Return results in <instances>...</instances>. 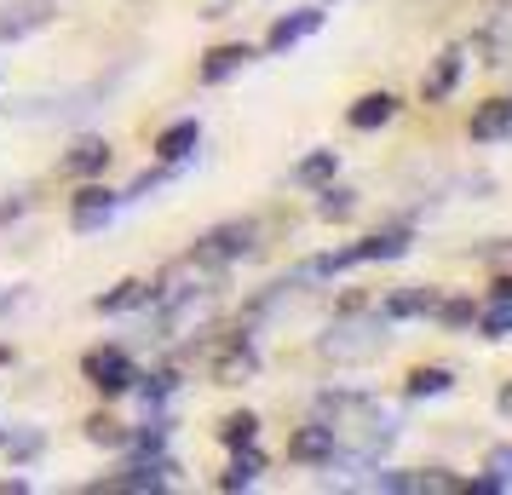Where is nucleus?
Returning a JSON list of instances; mask_svg holds the SVG:
<instances>
[{
    "instance_id": "obj_1",
    "label": "nucleus",
    "mask_w": 512,
    "mask_h": 495,
    "mask_svg": "<svg viewBox=\"0 0 512 495\" xmlns=\"http://www.w3.org/2000/svg\"><path fill=\"white\" fill-rule=\"evenodd\" d=\"M305 415L334 432V444H340L334 467L363 472L374 461H386L397 449V438H403V415H397L392 403H380L374 392H357V386H323V392H311Z\"/></svg>"
},
{
    "instance_id": "obj_2",
    "label": "nucleus",
    "mask_w": 512,
    "mask_h": 495,
    "mask_svg": "<svg viewBox=\"0 0 512 495\" xmlns=\"http://www.w3.org/2000/svg\"><path fill=\"white\" fill-rule=\"evenodd\" d=\"M392 346V323L374 306H346L334 311L317 334V357L334 363V369H357V363H374V357Z\"/></svg>"
},
{
    "instance_id": "obj_3",
    "label": "nucleus",
    "mask_w": 512,
    "mask_h": 495,
    "mask_svg": "<svg viewBox=\"0 0 512 495\" xmlns=\"http://www.w3.org/2000/svg\"><path fill=\"white\" fill-rule=\"evenodd\" d=\"M190 254L213 271H236V265H248L265 254V219L259 213H236V219H219L208 231L190 242Z\"/></svg>"
},
{
    "instance_id": "obj_4",
    "label": "nucleus",
    "mask_w": 512,
    "mask_h": 495,
    "mask_svg": "<svg viewBox=\"0 0 512 495\" xmlns=\"http://www.w3.org/2000/svg\"><path fill=\"white\" fill-rule=\"evenodd\" d=\"M179 455L167 449V455H150V461H139V455H121L116 472H98V478H87V495H167L173 484H179Z\"/></svg>"
},
{
    "instance_id": "obj_5",
    "label": "nucleus",
    "mask_w": 512,
    "mask_h": 495,
    "mask_svg": "<svg viewBox=\"0 0 512 495\" xmlns=\"http://www.w3.org/2000/svg\"><path fill=\"white\" fill-rule=\"evenodd\" d=\"M139 357H133V346L127 340H98V346H87L81 352V380H87V392L104 403H116L133 392V380H139Z\"/></svg>"
},
{
    "instance_id": "obj_6",
    "label": "nucleus",
    "mask_w": 512,
    "mask_h": 495,
    "mask_svg": "<svg viewBox=\"0 0 512 495\" xmlns=\"http://www.w3.org/2000/svg\"><path fill=\"white\" fill-rule=\"evenodd\" d=\"M259 369H265V357H259L254 323H236V329H225L219 340H208V375H213V386H248Z\"/></svg>"
},
{
    "instance_id": "obj_7",
    "label": "nucleus",
    "mask_w": 512,
    "mask_h": 495,
    "mask_svg": "<svg viewBox=\"0 0 512 495\" xmlns=\"http://www.w3.org/2000/svg\"><path fill=\"white\" fill-rule=\"evenodd\" d=\"M127 208L121 202L116 185H104V179H75V190L64 196V213H70V231L75 236H104L116 225V213Z\"/></svg>"
},
{
    "instance_id": "obj_8",
    "label": "nucleus",
    "mask_w": 512,
    "mask_h": 495,
    "mask_svg": "<svg viewBox=\"0 0 512 495\" xmlns=\"http://www.w3.org/2000/svg\"><path fill=\"white\" fill-rule=\"evenodd\" d=\"M323 24H328V6H323V0L288 6V12H277V18L265 24V35H259V58H288V52L305 47V41H311Z\"/></svg>"
},
{
    "instance_id": "obj_9",
    "label": "nucleus",
    "mask_w": 512,
    "mask_h": 495,
    "mask_svg": "<svg viewBox=\"0 0 512 495\" xmlns=\"http://www.w3.org/2000/svg\"><path fill=\"white\" fill-rule=\"evenodd\" d=\"M351 265L363 271V265H397L415 254V219H392V225H380V231L357 236V242H346Z\"/></svg>"
},
{
    "instance_id": "obj_10",
    "label": "nucleus",
    "mask_w": 512,
    "mask_h": 495,
    "mask_svg": "<svg viewBox=\"0 0 512 495\" xmlns=\"http://www.w3.org/2000/svg\"><path fill=\"white\" fill-rule=\"evenodd\" d=\"M58 0H0V47H24L58 24Z\"/></svg>"
},
{
    "instance_id": "obj_11",
    "label": "nucleus",
    "mask_w": 512,
    "mask_h": 495,
    "mask_svg": "<svg viewBox=\"0 0 512 495\" xmlns=\"http://www.w3.org/2000/svg\"><path fill=\"white\" fill-rule=\"evenodd\" d=\"M461 81H466V41H449V47L426 64V75H420V104H426V110L449 104V98L461 93Z\"/></svg>"
},
{
    "instance_id": "obj_12",
    "label": "nucleus",
    "mask_w": 512,
    "mask_h": 495,
    "mask_svg": "<svg viewBox=\"0 0 512 495\" xmlns=\"http://www.w3.org/2000/svg\"><path fill=\"white\" fill-rule=\"evenodd\" d=\"M282 455L294 461V467H311V472H328L334 461H340V444H334V432H328L323 421H311L305 415L294 432H288V444H282Z\"/></svg>"
},
{
    "instance_id": "obj_13",
    "label": "nucleus",
    "mask_w": 512,
    "mask_h": 495,
    "mask_svg": "<svg viewBox=\"0 0 512 495\" xmlns=\"http://www.w3.org/2000/svg\"><path fill=\"white\" fill-rule=\"evenodd\" d=\"M438 294H443L438 283H403V288H386V294L374 300V311H380L392 329L397 323H426L432 306H438Z\"/></svg>"
},
{
    "instance_id": "obj_14",
    "label": "nucleus",
    "mask_w": 512,
    "mask_h": 495,
    "mask_svg": "<svg viewBox=\"0 0 512 495\" xmlns=\"http://www.w3.org/2000/svg\"><path fill=\"white\" fill-rule=\"evenodd\" d=\"M254 58H259V41H219V47H208L196 58V81H202V87H225V81H236Z\"/></svg>"
},
{
    "instance_id": "obj_15",
    "label": "nucleus",
    "mask_w": 512,
    "mask_h": 495,
    "mask_svg": "<svg viewBox=\"0 0 512 495\" xmlns=\"http://www.w3.org/2000/svg\"><path fill=\"white\" fill-rule=\"evenodd\" d=\"M202 150V116H179L167 121L162 133L150 139V162H167V167H190Z\"/></svg>"
},
{
    "instance_id": "obj_16",
    "label": "nucleus",
    "mask_w": 512,
    "mask_h": 495,
    "mask_svg": "<svg viewBox=\"0 0 512 495\" xmlns=\"http://www.w3.org/2000/svg\"><path fill=\"white\" fill-rule=\"evenodd\" d=\"M110 162H116V144L104 139V133H81V139L58 156V173H64V179H104Z\"/></svg>"
},
{
    "instance_id": "obj_17",
    "label": "nucleus",
    "mask_w": 512,
    "mask_h": 495,
    "mask_svg": "<svg viewBox=\"0 0 512 495\" xmlns=\"http://www.w3.org/2000/svg\"><path fill=\"white\" fill-rule=\"evenodd\" d=\"M403 116V98L392 87H369V93H357L346 104V127L351 133H380V127H392Z\"/></svg>"
},
{
    "instance_id": "obj_18",
    "label": "nucleus",
    "mask_w": 512,
    "mask_h": 495,
    "mask_svg": "<svg viewBox=\"0 0 512 495\" xmlns=\"http://www.w3.org/2000/svg\"><path fill=\"white\" fill-rule=\"evenodd\" d=\"M179 392H185V369H179V363H150V369H139V380H133L127 398H139L144 409H173Z\"/></svg>"
},
{
    "instance_id": "obj_19",
    "label": "nucleus",
    "mask_w": 512,
    "mask_h": 495,
    "mask_svg": "<svg viewBox=\"0 0 512 495\" xmlns=\"http://www.w3.org/2000/svg\"><path fill=\"white\" fill-rule=\"evenodd\" d=\"M512 139V98H484L466 116V144H507Z\"/></svg>"
},
{
    "instance_id": "obj_20",
    "label": "nucleus",
    "mask_w": 512,
    "mask_h": 495,
    "mask_svg": "<svg viewBox=\"0 0 512 495\" xmlns=\"http://www.w3.org/2000/svg\"><path fill=\"white\" fill-rule=\"evenodd\" d=\"M0 455H6L18 472H24V467H41V461H47V426H35V421L0 426Z\"/></svg>"
},
{
    "instance_id": "obj_21",
    "label": "nucleus",
    "mask_w": 512,
    "mask_h": 495,
    "mask_svg": "<svg viewBox=\"0 0 512 495\" xmlns=\"http://www.w3.org/2000/svg\"><path fill=\"white\" fill-rule=\"evenodd\" d=\"M265 467H271V455H265L259 444H242V449H231V461H225V472L213 478V490H219V495L254 490L259 478H265Z\"/></svg>"
},
{
    "instance_id": "obj_22",
    "label": "nucleus",
    "mask_w": 512,
    "mask_h": 495,
    "mask_svg": "<svg viewBox=\"0 0 512 495\" xmlns=\"http://www.w3.org/2000/svg\"><path fill=\"white\" fill-rule=\"evenodd\" d=\"M150 300H156V283L150 277H121L104 294H93V311L98 317H127V311H144Z\"/></svg>"
},
{
    "instance_id": "obj_23",
    "label": "nucleus",
    "mask_w": 512,
    "mask_h": 495,
    "mask_svg": "<svg viewBox=\"0 0 512 495\" xmlns=\"http://www.w3.org/2000/svg\"><path fill=\"white\" fill-rule=\"evenodd\" d=\"M357 208H363V190L346 185V179H328V185L311 190V213L323 225H346V219H357Z\"/></svg>"
},
{
    "instance_id": "obj_24",
    "label": "nucleus",
    "mask_w": 512,
    "mask_h": 495,
    "mask_svg": "<svg viewBox=\"0 0 512 495\" xmlns=\"http://www.w3.org/2000/svg\"><path fill=\"white\" fill-rule=\"evenodd\" d=\"M461 386V375L449 369V363H415L409 375H403V398L409 403H438V398H449Z\"/></svg>"
},
{
    "instance_id": "obj_25",
    "label": "nucleus",
    "mask_w": 512,
    "mask_h": 495,
    "mask_svg": "<svg viewBox=\"0 0 512 495\" xmlns=\"http://www.w3.org/2000/svg\"><path fill=\"white\" fill-rule=\"evenodd\" d=\"M328 179H340V150L334 144H317V150H305L300 162L288 167V185L294 190H317Z\"/></svg>"
},
{
    "instance_id": "obj_26",
    "label": "nucleus",
    "mask_w": 512,
    "mask_h": 495,
    "mask_svg": "<svg viewBox=\"0 0 512 495\" xmlns=\"http://www.w3.org/2000/svg\"><path fill=\"white\" fill-rule=\"evenodd\" d=\"M472 317H478V300H472V294H449V288H443L426 323H438L443 334H472Z\"/></svg>"
},
{
    "instance_id": "obj_27",
    "label": "nucleus",
    "mask_w": 512,
    "mask_h": 495,
    "mask_svg": "<svg viewBox=\"0 0 512 495\" xmlns=\"http://www.w3.org/2000/svg\"><path fill=\"white\" fill-rule=\"evenodd\" d=\"M185 173H190V167H167V162L144 167V173H133V179L121 185V202H127V208H133V202H150L156 190H167L173 179H185Z\"/></svg>"
},
{
    "instance_id": "obj_28",
    "label": "nucleus",
    "mask_w": 512,
    "mask_h": 495,
    "mask_svg": "<svg viewBox=\"0 0 512 495\" xmlns=\"http://www.w3.org/2000/svg\"><path fill=\"white\" fill-rule=\"evenodd\" d=\"M472 334H478V340H489V346H501V340H512V300H478Z\"/></svg>"
},
{
    "instance_id": "obj_29",
    "label": "nucleus",
    "mask_w": 512,
    "mask_h": 495,
    "mask_svg": "<svg viewBox=\"0 0 512 495\" xmlns=\"http://www.w3.org/2000/svg\"><path fill=\"white\" fill-rule=\"evenodd\" d=\"M127 432H133V426L116 421V415H104V409L81 421V438H87L93 449H110V455H121V449H127Z\"/></svg>"
},
{
    "instance_id": "obj_30",
    "label": "nucleus",
    "mask_w": 512,
    "mask_h": 495,
    "mask_svg": "<svg viewBox=\"0 0 512 495\" xmlns=\"http://www.w3.org/2000/svg\"><path fill=\"white\" fill-rule=\"evenodd\" d=\"M259 415L254 409H231V415H219V426H213V438L225 449H242V444H259Z\"/></svg>"
},
{
    "instance_id": "obj_31",
    "label": "nucleus",
    "mask_w": 512,
    "mask_h": 495,
    "mask_svg": "<svg viewBox=\"0 0 512 495\" xmlns=\"http://www.w3.org/2000/svg\"><path fill=\"white\" fill-rule=\"evenodd\" d=\"M415 495H461L455 467H415Z\"/></svg>"
},
{
    "instance_id": "obj_32",
    "label": "nucleus",
    "mask_w": 512,
    "mask_h": 495,
    "mask_svg": "<svg viewBox=\"0 0 512 495\" xmlns=\"http://www.w3.org/2000/svg\"><path fill=\"white\" fill-rule=\"evenodd\" d=\"M29 208H35V185H18V190H6V196H0V236L12 231V225H18V219H24Z\"/></svg>"
},
{
    "instance_id": "obj_33",
    "label": "nucleus",
    "mask_w": 512,
    "mask_h": 495,
    "mask_svg": "<svg viewBox=\"0 0 512 495\" xmlns=\"http://www.w3.org/2000/svg\"><path fill=\"white\" fill-rule=\"evenodd\" d=\"M484 472L501 484V490H512V444H489L484 449Z\"/></svg>"
},
{
    "instance_id": "obj_34",
    "label": "nucleus",
    "mask_w": 512,
    "mask_h": 495,
    "mask_svg": "<svg viewBox=\"0 0 512 495\" xmlns=\"http://www.w3.org/2000/svg\"><path fill=\"white\" fill-rule=\"evenodd\" d=\"M472 260H484V265H512V236H489V242H478V248H472Z\"/></svg>"
},
{
    "instance_id": "obj_35",
    "label": "nucleus",
    "mask_w": 512,
    "mask_h": 495,
    "mask_svg": "<svg viewBox=\"0 0 512 495\" xmlns=\"http://www.w3.org/2000/svg\"><path fill=\"white\" fill-rule=\"evenodd\" d=\"M484 300H512V271H507V265L489 277V294H484Z\"/></svg>"
},
{
    "instance_id": "obj_36",
    "label": "nucleus",
    "mask_w": 512,
    "mask_h": 495,
    "mask_svg": "<svg viewBox=\"0 0 512 495\" xmlns=\"http://www.w3.org/2000/svg\"><path fill=\"white\" fill-rule=\"evenodd\" d=\"M495 415H501V421H512V380H501V386H495Z\"/></svg>"
},
{
    "instance_id": "obj_37",
    "label": "nucleus",
    "mask_w": 512,
    "mask_h": 495,
    "mask_svg": "<svg viewBox=\"0 0 512 495\" xmlns=\"http://www.w3.org/2000/svg\"><path fill=\"white\" fill-rule=\"evenodd\" d=\"M18 306H29V288H6V294H0V317L18 311Z\"/></svg>"
},
{
    "instance_id": "obj_38",
    "label": "nucleus",
    "mask_w": 512,
    "mask_h": 495,
    "mask_svg": "<svg viewBox=\"0 0 512 495\" xmlns=\"http://www.w3.org/2000/svg\"><path fill=\"white\" fill-rule=\"evenodd\" d=\"M0 495H29V478H0Z\"/></svg>"
},
{
    "instance_id": "obj_39",
    "label": "nucleus",
    "mask_w": 512,
    "mask_h": 495,
    "mask_svg": "<svg viewBox=\"0 0 512 495\" xmlns=\"http://www.w3.org/2000/svg\"><path fill=\"white\" fill-rule=\"evenodd\" d=\"M6 363H18V346H6V340H0V369H6Z\"/></svg>"
},
{
    "instance_id": "obj_40",
    "label": "nucleus",
    "mask_w": 512,
    "mask_h": 495,
    "mask_svg": "<svg viewBox=\"0 0 512 495\" xmlns=\"http://www.w3.org/2000/svg\"><path fill=\"white\" fill-rule=\"evenodd\" d=\"M323 6H340V0H323Z\"/></svg>"
},
{
    "instance_id": "obj_41",
    "label": "nucleus",
    "mask_w": 512,
    "mask_h": 495,
    "mask_svg": "<svg viewBox=\"0 0 512 495\" xmlns=\"http://www.w3.org/2000/svg\"><path fill=\"white\" fill-rule=\"evenodd\" d=\"M0 116H6V104H0Z\"/></svg>"
},
{
    "instance_id": "obj_42",
    "label": "nucleus",
    "mask_w": 512,
    "mask_h": 495,
    "mask_svg": "<svg viewBox=\"0 0 512 495\" xmlns=\"http://www.w3.org/2000/svg\"><path fill=\"white\" fill-rule=\"evenodd\" d=\"M507 98H512V93H507Z\"/></svg>"
}]
</instances>
